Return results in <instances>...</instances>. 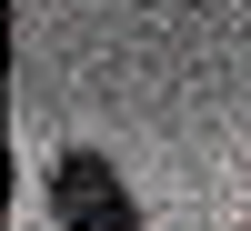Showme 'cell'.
I'll list each match as a JSON object with an SVG mask.
<instances>
[{"instance_id": "1", "label": "cell", "mask_w": 251, "mask_h": 231, "mask_svg": "<svg viewBox=\"0 0 251 231\" xmlns=\"http://www.w3.org/2000/svg\"><path fill=\"white\" fill-rule=\"evenodd\" d=\"M40 201H50V221H60V231H151V221H141V191L121 181V161H111V151H91V141L50 151Z\"/></svg>"}]
</instances>
